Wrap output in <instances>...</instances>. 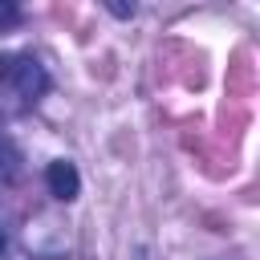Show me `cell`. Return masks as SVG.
I'll return each instance as SVG.
<instances>
[{
  "label": "cell",
  "mask_w": 260,
  "mask_h": 260,
  "mask_svg": "<svg viewBox=\"0 0 260 260\" xmlns=\"http://www.w3.org/2000/svg\"><path fill=\"white\" fill-rule=\"evenodd\" d=\"M45 183H49V195L61 199V203L77 199V191H81V175H77V167L69 158H53L49 171H45Z\"/></svg>",
  "instance_id": "cell-1"
},
{
  "label": "cell",
  "mask_w": 260,
  "mask_h": 260,
  "mask_svg": "<svg viewBox=\"0 0 260 260\" xmlns=\"http://www.w3.org/2000/svg\"><path fill=\"white\" fill-rule=\"evenodd\" d=\"M8 81H16V89L24 93V98H37V93H45L49 89V73L32 61V57H16L12 61V77Z\"/></svg>",
  "instance_id": "cell-2"
},
{
  "label": "cell",
  "mask_w": 260,
  "mask_h": 260,
  "mask_svg": "<svg viewBox=\"0 0 260 260\" xmlns=\"http://www.w3.org/2000/svg\"><path fill=\"white\" fill-rule=\"evenodd\" d=\"M12 24H20V8L12 0H0V28H12Z\"/></svg>",
  "instance_id": "cell-3"
},
{
  "label": "cell",
  "mask_w": 260,
  "mask_h": 260,
  "mask_svg": "<svg viewBox=\"0 0 260 260\" xmlns=\"http://www.w3.org/2000/svg\"><path fill=\"white\" fill-rule=\"evenodd\" d=\"M12 61H16L12 53H0V81H8V77H12Z\"/></svg>",
  "instance_id": "cell-4"
},
{
  "label": "cell",
  "mask_w": 260,
  "mask_h": 260,
  "mask_svg": "<svg viewBox=\"0 0 260 260\" xmlns=\"http://www.w3.org/2000/svg\"><path fill=\"white\" fill-rule=\"evenodd\" d=\"M106 8H110L114 16H134V4H118V0H110Z\"/></svg>",
  "instance_id": "cell-5"
},
{
  "label": "cell",
  "mask_w": 260,
  "mask_h": 260,
  "mask_svg": "<svg viewBox=\"0 0 260 260\" xmlns=\"http://www.w3.org/2000/svg\"><path fill=\"white\" fill-rule=\"evenodd\" d=\"M4 154H8V150H4V142H0V162H4Z\"/></svg>",
  "instance_id": "cell-6"
},
{
  "label": "cell",
  "mask_w": 260,
  "mask_h": 260,
  "mask_svg": "<svg viewBox=\"0 0 260 260\" xmlns=\"http://www.w3.org/2000/svg\"><path fill=\"white\" fill-rule=\"evenodd\" d=\"M0 252H4V232H0Z\"/></svg>",
  "instance_id": "cell-7"
}]
</instances>
